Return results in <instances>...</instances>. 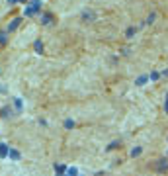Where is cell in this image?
<instances>
[{
    "mask_svg": "<svg viewBox=\"0 0 168 176\" xmlns=\"http://www.w3.org/2000/svg\"><path fill=\"white\" fill-rule=\"evenodd\" d=\"M0 114H2L4 117H8L10 114H12V110H10V108H2V111H0Z\"/></svg>",
    "mask_w": 168,
    "mask_h": 176,
    "instance_id": "e0dca14e",
    "label": "cell"
},
{
    "mask_svg": "<svg viewBox=\"0 0 168 176\" xmlns=\"http://www.w3.org/2000/svg\"><path fill=\"white\" fill-rule=\"evenodd\" d=\"M135 27H127V32H125V37H133V35H135Z\"/></svg>",
    "mask_w": 168,
    "mask_h": 176,
    "instance_id": "5bb4252c",
    "label": "cell"
},
{
    "mask_svg": "<svg viewBox=\"0 0 168 176\" xmlns=\"http://www.w3.org/2000/svg\"><path fill=\"white\" fill-rule=\"evenodd\" d=\"M33 49L37 53H43V43H41V41H35V43H33Z\"/></svg>",
    "mask_w": 168,
    "mask_h": 176,
    "instance_id": "7c38bea8",
    "label": "cell"
},
{
    "mask_svg": "<svg viewBox=\"0 0 168 176\" xmlns=\"http://www.w3.org/2000/svg\"><path fill=\"white\" fill-rule=\"evenodd\" d=\"M147 80H149V76H147V74H143V76H139L135 80V84L137 86H145V82H147Z\"/></svg>",
    "mask_w": 168,
    "mask_h": 176,
    "instance_id": "30bf717a",
    "label": "cell"
},
{
    "mask_svg": "<svg viewBox=\"0 0 168 176\" xmlns=\"http://www.w3.org/2000/svg\"><path fill=\"white\" fill-rule=\"evenodd\" d=\"M117 145H119V141H111V143L108 145L106 149H108V151H113V149H117Z\"/></svg>",
    "mask_w": 168,
    "mask_h": 176,
    "instance_id": "9a60e30c",
    "label": "cell"
},
{
    "mask_svg": "<svg viewBox=\"0 0 168 176\" xmlns=\"http://www.w3.org/2000/svg\"><path fill=\"white\" fill-rule=\"evenodd\" d=\"M65 174H69V176H78V170L74 168V166H71V168H66Z\"/></svg>",
    "mask_w": 168,
    "mask_h": 176,
    "instance_id": "4fadbf2b",
    "label": "cell"
},
{
    "mask_svg": "<svg viewBox=\"0 0 168 176\" xmlns=\"http://www.w3.org/2000/svg\"><path fill=\"white\" fill-rule=\"evenodd\" d=\"M14 108H16V111H22V108H24L22 98H14Z\"/></svg>",
    "mask_w": 168,
    "mask_h": 176,
    "instance_id": "8992f818",
    "label": "cell"
},
{
    "mask_svg": "<svg viewBox=\"0 0 168 176\" xmlns=\"http://www.w3.org/2000/svg\"><path fill=\"white\" fill-rule=\"evenodd\" d=\"M65 127H66V129H72V127H74V121H72V119H66V121H65Z\"/></svg>",
    "mask_w": 168,
    "mask_h": 176,
    "instance_id": "ac0fdd59",
    "label": "cell"
},
{
    "mask_svg": "<svg viewBox=\"0 0 168 176\" xmlns=\"http://www.w3.org/2000/svg\"><path fill=\"white\" fill-rule=\"evenodd\" d=\"M162 76H168V69L166 71H162Z\"/></svg>",
    "mask_w": 168,
    "mask_h": 176,
    "instance_id": "7402d4cb",
    "label": "cell"
},
{
    "mask_svg": "<svg viewBox=\"0 0 168 176\" xmlns=\"http://www.w3.org/2000/svg\"><path fill=\"white\" fill-rule=\"evenodd\" d=\"M55 172H57L59 176H63L66 172V166H65V164H55Z\"/></svg>",
    "mask_w": 168,
    "mask_h": 176,
    "instance_id": "52a82bcc",
    "label": "cell"
},
{
    "mask_svg": "<svg viewBox=\"0 0 168 176\" xmlns=\"http://www.w3.org/2000/svg\"><path fill=\"white\" fill-rule=\"evenodd\" d=\"M39 12H41V0H32L29 6L24 8V16H27V18H32V16H35Z\"/></svg>",
    "mask_w": 168,
    "mask_h": 176,
    "instance_id": "6da1fadb",
    "label": "cell"
},
{
    "mask_svg": "<svg viewBox=\"0 0 168 176\" xmlns=\"http://www.w3.org/2000/svg\"><path fill=\"white\" fill-rule=\"evenodd\" d=\"M141 153H143V149H141V147H135V149L131 151V156H139Z\"/></svg>",
    "mask_w": 168,
    "mask_h": 176,
    "instance_id": "2e32d148",
    "label": "cell"
},
{
    "mask_svg": "<svg viewBox=\"0 0 168 176\" xmlns=\"http://www.w3.org/2000/svg\"><path fill=\"white\" fill-rule=\"evenodd\" d=\"M156 170H158V172H166V170H168V161H166V158H160V161H158Z\"/></svg>",
    "mask_w": 168,
    "mask_h": 176,
    "instance_id": "7a4b0ae2",
    "label": "cell"
},
{
    "mask_svg": "<svg viewBox=\"0 0 168 176\" xmlns=\"http://www.w3.org/2000/svg\"><path fill=\"white\" fill-rule=\"evenodd\" d=\"M20 24H22V18H14V20H12V24L8 26V29H6V32L10 33V32H14V29H18V27H20Z\"/></svg>",
    "mask_w": 168,
    "mask_h": 176,
    "instance_id": "3957f363",
    "label": "cell"
},
{
    "mask_svg": "<svg viewBox=\"0 0 168 176\" xmlns=\"http://www.w3.org/2000/svg\"><path fill=\"white\" fill-rule=\"evenodd\" d=\"M164 110H166V114H168V94H166V102H164Z\"/></svg>",
    "mask_w": 168,
    "mask_h": 176,
    "instance_id": "44dd1931",
    "label": "cell"
},
{
    "mask_svg": "<svg viewBox=\"0 0 168 176\" xmlns=\"http://www.w3.org/2000/svg\"><path fill=\"white\" fill-rule=\"evenodd\" d=\"M8 151H10V147H8L6 143H0V158H6Z\"/></svg>",
    "mask_w": 168,
    "mask_h": 176,
    "instance_id": "5b68a950",
    "label": "cell"
},
{
    "mask_svg": "<svg viewBox=\"0 0 168 176\" xmlns=\"http://www.w3.org/2000/svg\"><path fill=\"white\" fill-rule=\"evenodd\" d=\"M6 43H8V32L0 29V45H6Z\"/></svg>",
    "mask_w": 168,
    "mask_h": 176,
    "instance_id": "9c48e42d",
    "label": "cell"
},
{
    "mask_svg": "<svg viewBox=\"0 0 168 176\" xmlns=\"http://www.w3.org/2000/svg\"><path fill=\"white\" fill-rule=\"evenodd\" d=\"M8 156H10L12 161H20V153L16 149H10V151H8Z\"/></svg>",
    "mask_w": 168,
    "mask_h": 176,
    "instance_id": "ba28073f",
    "label": "cell"
},
{
    "mask_svg": "<svg viewBox=\"0 0 168 176\" xmlns=\"http://www.w3.org/2000/svg\"><path fill=\"white\" fill-rule=\"evenodd\" d=\"M51 22H53V16H51V14H49V12L41 14V24H43V26H49Z\"/></svg>",
    "mask_w": 168,
    "mask_h": 176,
    "instance_id": "277c9868",
    "label": "cell"
},
{
    "mask_svg": "<svg viewBox=\"0 0 168 176\" xmlns=\"http://www.w3.org/2000/svg\"><path fill=\"white\" fill-rule=\"evenodd\" d=\"M94 18H96V14H94V12H88V10L82 12V20H90V22H92Z\"/></svg>",
    "mask_w": 168,
    "mask_h": 176,
    "instance_id": "8fae6325",
    "label": "cell"
},
{
    "mask_svg": "<svg viewBox=\"0 0 168 176\" xmlns=\"http://www.w3.org/2000/svg\"><path fill=\"white\" fill-rule=\"evenodd\" d=\"M155 18H156V14H155V12L149 14V18H147V24H153V22H155Z\"/></svg>",
    "mask_w": 168,
    "mask_h": 176,
    "instance_id": "d6986e66",
    "label": "cell"
},
{
    "mask_svg": "<svg viewBox=\"0 0 168 176\" xmlns=\"http://www.w3.org/2000/svg\"><path fill=\"white\" fill-rule=\"evenodd\" d=\"M150 80H158V78H160V74H158V72H150Z\"/></svg>",
    "mask_w": 168,
    "mask_h": 176,
    "instance_id": "ffe728a7",
    "label": "cell"
}]
</instances>
